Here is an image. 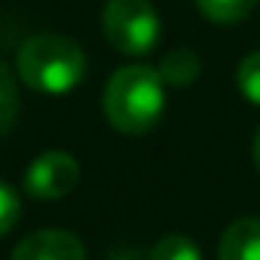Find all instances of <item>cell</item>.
<instances>
[{"label":"cell","mask_w":260,"mask_h":260,"mask_svg":"<svg viewBox=\"0 0 260 260\" xmlns=\"http://www.w3.org/2000/svg\"><path fill=\"white\" fill-rule=\"evenodd\" d=\"M104 116L122 135H144L166 107V80L147 64H125L104 86Z\"/></svg>","instance_id":"6da1fadb"},{"label":"cell","mask_w":260,"mask_h":260,"mask_svg":"<svg viewBox=\"0 0 260 260\" xmlns=\"http://www.w3.org/2000/svg\"><path fill=\"white\" fill-rule=\"evenodd\" d=\"M236 83H239L242 95L260 107V52H251L242 58V64L236 71Z\"/></svg>","instance_id":"8fae6325"},{"label":"cell","mask_w":260,"mask_h":260,"mask_svg":"<svg viewBox=\"0 0 260 260\" xmlns=\"http://www.w3.org/2000/svg\"><path fill=\"white\" fill-rule=\"evenodd\" d=\"M150 260H202L199 245L187 236H166L153 245Z\"/></svg>","instance_id":"30bf717a"},{"label":"cell","mask_w":260,"mask_h":260,"mask_svg":"<svg viewBox=\"0 0 260 260\" xmlns=\"http://www.w3.org/2000/svg\"><path fill=\"white\" fill-rule=\"evenodd\" d=\"M101 28L107 43L122 55H144L159 40V19L150 0H107Z\"/></svg>","instance_id":"3957f363"},{"label":"cell","mask_w":260,"mask_h":260,"mask_svg":"<svg viewBox=\"0 0 260 260\" xmlns=\"http://www.w3.org/2000/svg\"><path fill=\"white\" fill-rule=\"evenodd\" d=\"M159 77L166 80V86H175V89L190 86L199 77V58H196V52H190V49H172L162 58V64H159Z\"/></svg>","instance_id":"52a82bcc"},{"label":"cell","mask_w":260,"mask_h":260,"mask_svg":"<svg viewBox=\"0 0 260 260\" xmlns=\"http://www.w3.org/2000/svg\"><path fill=\"white\" fill-rule=\"evenodd\" d=\"M19 214H22V202H19L16 190L0 181V236H7L19 223Z\"/></svg>","instance_id":"7c38bea8"},{"label":"cell","mask_w":260,"mask_h":260,"mask_svg":"<svg viewBox=\"0 0 260 260\" xmlns=\"http://www.w3.org/2000/svg\"><path fill=\"white\" fill-rule=\"evenodd\" d=\"M77 181H80V162L61 150H49L37 156L25 172V190L43 202L68 196L77 187Z\"/></svg>","instance_id":"277c9868"},{"label":"cell","mask_w":260,"mask_h":260,"mask_svg":"<svg viewBox=\"0 0 260 260\" xmlns=\"http://www.w3.org/2000/svg\"><path fill=\"white\" fill-rule=\"evenodd\" d=\"M19 116V89H16V77L13 71L0 61V138L16 125Z\"/></svg>","instance_id":"9c48e42d"},{"label":"cell","mask_w":260,"mask_h":260,"mask_svg":"<svg viewBox=\"0 0 260 260\" xmlns=\"http://www.w3.org/2000/svg\"><path fill=\"white\" fill-rule=\"evenodd\" d=\"M251 156H254V166H257V172H260V128L254 132V144H251Z\"/></svg>","instance_id":"4fadbf2b"},{"label":"cell","mask_w":260,"mask_h":260,"mask_svg":"<svg viewBox=\"0 0 260 260\" xmlns=\"http://www.w3.org/2000/svg\"><path fill=\"white\" fill-rule=\"evenodd\" d=\"M217 260H260V217L233 220L220 236Z\"/></svg>","instance_id":"8992f818"},{"label":"cell","mask_w":260,"mask_h":260,"mask_svg":"<svg viewBox=\"0 0 260 260\" xmlns=\"http://www.w3.org/2000/svg\"><path fill=\"white\" fill-rule=\"evenodd\" d=\"M10 260H86V248L68 230H40L22 239Z\"/></svg>","instance_id":"5b68a950"},{"label":"cell","mask_w":260,"mask_h":260,"mask_svg":"<svg viewBox=\"0 0 260 260\" xmlns=\"http://www.w3.org/2000/svg\"><path fill=\"white\" fill-rule=\"evenodd\" d=\"M19 77L37 92L61 95L86 77V55L71 37L34 34L19 49Z\"/></svg>","instance_id":"7a4b0ae2"},{"label":"cell","mask_w":260,"mask_h":260,"mask_svg":"<svg viewBox=\"0 0 260 260\" xmlns=\"http://www.w3.org/2000/svg\"><path fill=\"white\" fill-rule=\"evenodd\" d=\"M196 4L205 19L217 25H233V22H242L257 7V0H196Z\"/></svg>","instance_id":"ba28073f"}]
</instances>
